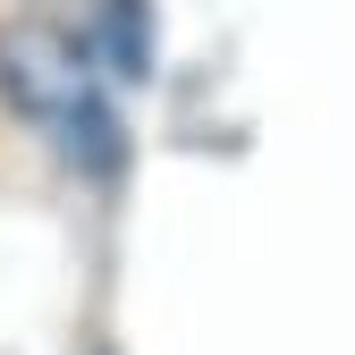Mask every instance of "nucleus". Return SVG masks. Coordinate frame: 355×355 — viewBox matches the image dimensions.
I'll list each match as a JSON object with an SVG mask.
<instances>
[{"label": "nucleus", "instance_id": "f257e3e1", "mask_svg": "<svg viewBox=\"0 0 355 355\" xmlns=\"http://www.w3.org/2000/svg\"><path fill=\"white\" fill-rule=\"evenodd\" d=\"M0 110L85 178L127 161V94L94 68L76 17H51V9L0 17Z\"/></svg>", "mask_w": 355, "mask_h": 355}, {"label": "nucleus", "instance_id": "f03ea898", "mask_svg": "<svg viewBox=\"0 0 355 355\" xmlns=\"http://www.w3.org/2000/svg\"><path fill=\"white\" fill-rule=\"evenodd\" d=\"M76 34H85L94 68L119 85V94H136V85L153 76V0H85Z\"/></svg>", "mask_w": 355, "mask_h": 355}]
</instances>
